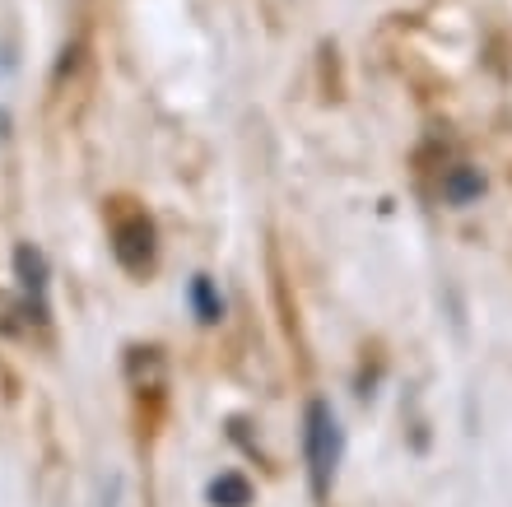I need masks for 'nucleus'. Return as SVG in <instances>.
I'll use <instances>...</instances> for the list:
<instances>
[{
	"mask_svg": "<svg viewBox=\"0 0 512 507\" xmlns=\"http://www.w3.org/2000/svg\"><path fill=\"white\" fill-rule=\"evenodd\" d=\"M210 503L215 507H247L252 503V484H247L243 475H219V480L210 484Z\"/></svg>",
	"mask_w": 512,
	"mask_h": 507,
	"instance_id": "nucleus-4",
	"label": "nucleus"
},
{
	"mask_svg": "<svg viewBox=\"0 0 512 507\" xmlns=\"http://www.w3.org/2000/svg\"><path fill=\"white\" fill-rule=\"evenodd\" d=\"M117 256L131 270H145L154 261V228H149L145 214H131V219L117 224Z\"/></svg>",
	"mask_w": 512,
	"mask_h": 507,
	"instance_id": "nucleus-2",
	"label": "nucleus"
},
{
	"mask_svg": "<svg viewBox=\"0 0 512 507\" xmlns=\"http://www.w3.org/2000/svg\"><path fill=\"white\" fill-rule=\"evenodd\" d=\"M14 275H19V284H24L28 303H38L42 312V294H47V261H42L38 247H14Z\"/></svg>",
	"mask_w": 512,
	"mask_h": 507,
	"instance_id": "nucleus-3",
	"label": "nucleus"
},
{
	"mask_svg": "<svg viewBox=\"0 0 512 507\" xmlns=\"http://www.w3.org/2000/svg\"><path fill=\"white\" fill-rule=\"evenodd\" d=\"M191 303H196V317L201 321H219V312H224V307H219V298H215V289H210V280H196L191 284Z\"/></svg>",
	"mask_w": 512,
	"mask_h": 507,
	"instance_id": "nucleus-6",
	"label": "nucleus"
},
{
	"mask_svg": "<svg viewBox=\"0 0 512 507\" xmlns=\"http://www.w3.org/2000/svg\"><path fill=\"white\" fill-rule=\"evenodd\" d=\"M336 466H340V428H336V414L326 410L322 401H312L308 405V475H312V494H317V498L331 494Z\"/></svg>",
	"mask_w": 512,
	"mask_h": 507,
	"instance_id": "nucleus-1",
	"label": "nucleus"
},
{
	"mask_svg": "<svg viewBox=\"0 0 512 507\" xmlns=\"http://www.w3.org/2000/svg\"><path fill=\"white\" fill-rule=\"evenodd\" d=\"M443 191H447V201L466 205V201H475V196L485 191V182H480V173H471V168H457V173L443 182Z\"/></svg>",
	"mask_w": 512,
	"mask_h": 507,
	"instance_id": "nucleus-5",
	"label": "nucleus"
}]
</instances>
